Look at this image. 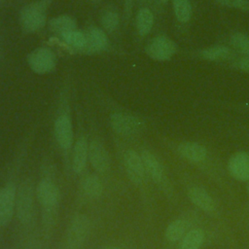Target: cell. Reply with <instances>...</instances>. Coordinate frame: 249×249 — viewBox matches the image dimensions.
Listing matches in <instances>:
<instances>
[{
  "mask_svg": "<svg viewBox=\"0 0 249 249\" xmlns=\"http://www.w3.org/2000/svg\"><path fill=\"white\" fill-rule=\"evenodd\" d=\"M51 0H39L23 7L19 14L22 29L31 33L41 29L47 20V10Z\"/></svg>",
  "mask_w": 249,
  "mask_h": 249,
  "instance_id": "cell-1",
  "label": "cell"
},
{
  "mask_svg": "<svg viewBox=\"0 0 249 249\" xmlns=\"http://www.w3.org/2000/svg\"><path fill=\"white\" fill-rule=\"evenodd\" d=\"M90 231V221L85 214L73 217L66 233L67 249H81Z\"/></svg>",
  "mask_w": 249,
  "mask_h": 249,
  "instance_id": "cell-2",
  "label": "cell"
},
{
  "mask_svg": "<svg viewBox=\"0 0 249 249\" xmlns=\"http://www.w3.org/2000/svg\"><path fill=\"white\" fill-rule=\"evenodd\" d=\"M33 185L30 180L23 181L16 195V212L18 221L22 224H27L33 213Z\"/></svg>",
  "mask_w": 249,
  "mask_h": 249,
  "instance_id": "cell-3",
  "label": "cell"
},
{
  "mask_svg": "<svg viewBox=\"0 0 249 249\" xmlns=\"http://www.w3.org/2000/svg\"><path fill=\"white\" fill-rule=\"evenodd\" d=\"M110 124L117 134L123 136H131L140 133L145 126L144 122L140 118L125 113L112 114Z\"/></svg>",
  "mask_w": 249,
  "mask_h": 249,
  "instance_id": "cell-4",
  "label": "cell"
},
{
  "mask_svg": "<svg viewBox=\"0 0 249 249\" xmlns=\"http://www.w3.org/2000/svg\"><path fill=\"white\" fill-rule=\"evenodd\" d=\"M177 52V45L167 36L160 35L155 37L146 48L147 54L158 61L170 59Z\"/></svg>",
  "mask_w": 249,
  "mask_h": 249,
  "instance_id": "cell-5",
  "label": "cell"
},
{
  "mask_svg": "<svg viewBox=\"0 0 249 249\" xmlns=\"http://www.w3.org/2000/svg\"><path fill=\"white\" fill-rule=\"evenodd\" d=\"M30 68L38 74H45L53 71L56 65V58L53 51L48 48H38L28 55Z\"/></svg>",
  "mask_w": 249,
  "mask_h": 249,
  "instance_id": "cell-6",
  "label": "cell"
},
{
  "mask_svg": "<svg viewBox=\"0 0 249 249\" xmlns=\"http://www.w3.org/2000/svg\"><path fill=\"white\" fill-rule=\"evenodd\" d=\"M124 164L128 179L136 186L141 185L145 175V168L141 156L133 150H127L124 156Z\"/></svg>",
  "mask_w": 249,
  "mask_h": 249,
  "instance_id": "cell-7",
  "label": "cell"
},
{
  "mask_svg": "<svg viewBox=\"0 0 249 249\" xmlns=\"http://www.w3.org/2000/svg\"><path fill=\"white\" fill-rule=\"evenodd\" d=\"M89 157L92 167L98 172H107L111 166V160L107 149L98 140H92L89 145Z\"/></svg>",
  "mask_w": 249,
  "mask_h": 249,
  "instance_id": "cell-8",
  "label": "cell"
},
{
  "mask_svg": "<svg viewBox=\"0 0 249 249\" xmlns=\"http://www.w3.org/2000/svg\"><path fill=\"white\" fill-rule=\"evenodd\" d=\"M36 196L47 211H52L59 200V190L51 180L44 179L37 185Z\"/></svg>",
  "mask_w": 249,
  "mask_h": 249,
  "instance_id": "cell-9",
  "label": "cell"
},
{
  "mask_svg": "<svg viewBox=\"0 0 249 249\" xmlns=\"http://www.w3.org/2000/svg\"><path fill=\"white\" fill-rule=\"evenodd\" d=\"M228 170L231 176L237 181L249 180V154L237 152L231 156L228 161Z\"/></svg>",
  "mask_w": 249,
  "mask_h": 249,
  "instance_id": "cell-10",
  "label": "cell"
},
{
  "mask_svg": "<svg viewBox=\"0 0 249 249\" xmlns=\"http://www.w3.org/2000/svg\"><path fill=\"white\" fill-rule=\"evenodd\" d=\"M54 134L58 145L67 150L73 143V129L70 119L63 115L59 116L54 122Z\"/></svg>",
  "mask_w": 249,
  "mask_h": 249,
  "instance_id": "cell-11",
  "label": "cell"
},
{
  "mask_svg": "<svg viewBox=\"0 0 249 249\" xmlns=\"http://www.w3.org/2000/svg\"><path fill=\"white\" fill-rule=\"evenodd\" d=\"M17 189L14 184H8L4 188V198L0 206V228L7 226L14 214L16 208Z\"/></svg>",
  "mask_w": 249,
  "mask_h": 249,
  "instance_id": "cell-12",
  "label": "cell"
},
{
  "mask_svg": "<svg viewBox=\"0 0 249 249\" xmlns=\"http://www.w3.org/2000/svg\"><path fill=\"white\" fill-rule=\"evenodd\" d=\"M177 150L182 158L192 162H202L207 157L206 148L196 142H182Z\"/></svg>",
  "mask_w": 249,
  "mask_h": 249,
  "instance_id": "cell-13",
  "label": "cell"
},
{
  "mask_svg": "<svg viewBox=\"0 0 249 249\" xmlns=\"http://www.w3.org/2000/svg\"><path fill=\"white\" fill-rule=\"evenodd\" d=\"M188 197L198 208L205 212H212L215 210L216 204L212 196L202 187H192L188 190Z\"/></svg>",
  "mask_w": 249,
  "mask_h": 249,
  "instance_id": "cell-14",
  "label": "cell"
},
{
  "mask_svg": "<svg viewBox=\"0 0 249 249\" xmlns=\"http://www.w3.org/2000/svg\"><path fill=\"white\" fill-rule=\"evenodd\" d=\"M141 159L144 164L145 172L149 174V176L153 179L154 182L160 184L163 182L164 175H163V169L159 161V160L156 158V156L151 153L150 151L144 150L141 153Z\"/></svg>",
  "mask_w": 249,
  "mask_h": 249,
  "instance_id": "cell-15",
  "label": "cell"
},
{
  "mask_svg": "<svg viewBox=\"0 0 249 249\" xmlns=\"http://www.w3.org/2000/svg\"><path fill=\"white\" fill-rule=\"evenodd\" d=\"M108 40L105 32L99 28L92 27L86 33V46L84 51L87 53H96L107 47Z\"/></svg>",
  "mask_w": 249,
  "mask_h": 249,
  "instance_id": "cell-16",
  "label": "cell"
},
{
  "mask_svg": "<svg viewBox=\"0 0 249 249\" xmlns=\"http://www.w3.org/2000/svg\"><path fill=\"white\" fill-rule=\"evenodd\" d=\"M89 157V144L86 138L82 137L76 141L73 150L72 168L74 172L80 173L84 170Z\"/></svg>",
  "mask_w": 249,
  "mask_h": 249,
  "instance_id": "cell-17",
  "label": "cell"
},
{
  "mask_svg": "<svg viewBox=\"0 0 249 249\" xmlns=\"http://www.w3.org/2000/svg\"><path fill=\"white\" fill-rule=\"evenodd\" d=\"M49 26L53 32L57 33L61 36L66 32L75 30L76 22L74 18L69 16H59L52 18L49 22Z\"/></svg>",
  "mask_w": 249,
  "mask_h": 249,
  "instance_id": "cell-18",
  "label": "cell"
},
{
  "mask_svg": "<svg viewBox=\"0 0 249 249\" xmlns=\"http://www.w3.org/2000/svg\"><path fill=\"white\" fill-rule=\"evenodd\" d=\"M154 23L153 13L148 8H142L138 11L136 16V27L137 31L141 36L147 35Z\"/></svg>",
  "mask_w": 249,
  "mask_h": 249,
  "instance_id": "cell-19",
  "label": "cell"
},
{
  "mask_svg": "<svg viewBox=\"0 0 249 249\" xmlns=\"http://www.w3.org/2000/svg\"><path fill=\"white\" fill-rule=\"evenodd\" d=\"M204 240V233L200 229L189 231L183 237L180 249H199Z\"/></svg>",
  "mask_w": 249,
  "mask_h": 249,
  "instance_id": "cell-20",
  "label": "cell"
},
{
  "mask_svg": "<svg viewBox=\"0 0 249 249\" xmlns=\"http://www.w3.org/2000/svg\"><path fill=\"white\" fill-rule=\"evenodd\" d=\"M187 227V223L183 219H176L172 221L165 229V238L170 242L178 241L185 235Z\"/></svg>",
  "mask_w": 249,
  "mask_h": 249,
  "instance_id": "cell-21",
  "label": "cell"
},
{
  "mask_svg": "<svg viewBox=\"0 0 249 249\" xmlns=\"http://www.w3.org/2000/svg\"><path fill=\"white\" fill-rule=\"evenodd\" d=\"M83 189L85 194L90 198H97L102 195L103 186L96 175H88L83 182Z\"/></svg>",
  "mask_w": 249,
  "mask_h": 249,
  "instance_id": "cell-22",
  "label": "cell"
},
{
  "mask_svg": "<svg viewBox=\"0 0 249 249\" xmlns=\"http://www.w3.org/2000/svg\"><path fill=\"white\" fill-rule=\"evenodd\" d=\"M231 49L226 46H214L201 52V57L209 61H220L228 59L231 56Z\"/></svg>",
  "mask_w": 249,
  "mask_h": 249,
  "instance_id": "cell-23",
  "label": "cell"
},
{
  "mask_svg": "<svg viewBox=\"0 0 249 249\" xmlns=\"http://www.w3.org/2000/svg\"><path fill=\"white\" fill-rule=\"evenodd\" d=\"M61 38L67 46L73 49L84 50L86 46V33H83L82 31H78L76 29L64 33L63 35H61Z\"/></svg>",
  "mask_w": 249,
  "mask_h": 249,
  "instance_id": "cell-24",
  "label": "cell"
},
{
  "mask_svg": "<svg viewBox=\"0 0 249 249\" xmlns=\"http://www.w3.org/2000/svg\"><path fill=\"white\" fill-rule=\"evenodd\" d=\"M173 10L180 22H188L191 19L192 5L190 0H173Z\"/></svg>",
  "mask_w": 249,
  "mask_h": 249,
  "instance_id": "cell-25",
  "label": "cell"
},
{
  "mask_svg": "<svg viewBox=\"0 0 249 249\" xmlns=\"http://www.w3.org/2000/svg\"><path fill=\"white\" fill-rule=\"evenodd\" d=\"M231 45L239 53L249 55V36L240 32H235L231 36Z\"/></svg>",
  "mask_w": 249,
  "mask_h": 249,
  "instance_id": "cell-26",
  "label": "cell"
},
{
  "mask_svg": "<svg viewBox=\"0 0 249 249\" xmlns=\"http://www.w3.org/2000/svg\"><path fill=\"white\" fill-rule=\"evenodd\" d=\"M119 21V15L115 10H107L101 17V23L104 29L109 32H112L117 29Z\"/></svg>",
  "mask_w": 249,
  "mask_h": 249,
  "instance_id": "cell-27",
  "label": "cell"
},
{
  "mask_svg": "<svg viewBox=\"0 0 249 249\" xmlns=\"http://www.w3.org/2000/svg\"><path fill=\"white\" fill-rule=\"evenodd\" d=\"M216 2L225 7L249 11V0H216Z\"/></svg>",
  "mask_w": 249,
  "mask_h": 249,
  "instance_id": "cell-28",
  "label": "cell"
},
{
  "mask_svg": "<svg viewBox=\"0 0 249 249\" xmlns=\"http://www.w3.org/2000/svg\"><path fill=\"white\" fill-rule=\"evenodd\" d=\"M236 67L242 71L245 72H249V55L240 58L237 62H236Z\"/></svg>",
  "mask_w": 249,
  "mask_h": 249,
  "instance_id": "cell-29",
  "label": "cell"
},
{
  "mask_svg": "<svg viewBox=\"0 0 249 249\" xmlns=\"http://www.w3.org/2000/svg\"><path fill=\"white\" fill-rule=\"evenodd\" d=\"M101 249H122L118 246H113V245H106V246H103Z\"/></svg>",
  "mask_w": 249,
  "mask_h": 249,
  "instance_id": "cell-30",
  "label": "cell"
},
{
  "mask_svg": "<svg viewBox=\"0 0 249 249\" xmlns=\"http://www.w3.org/2000/svg\"><path fill=\"white\" fill-rule=\"evenodd\" d=\"M3 198H4V189H3V188H0V206H1V204H2Z\"/></svg>",
  "mask_w": 249,
  "mask_h": 249,
  "instance_id": "cell-31",
  "label": "cell"
},
{
  "mask_svg": "<svg viewBox=\"0 0 249 249\" xmlns=\"http://www.w3.org/2000/svg\"><path fill=\"white\" fill-rule=\"evenodd\" d=\"M246 191H247V194L249 196V180L247 181V187H246Z\"/></svg>",
  "mask_w": 249,
  "mask_h": 249,
  "instance_id": "cell-32",
  "label": "cell"
},
{
  "mask_svg": "<svg viewBox=\"0 0 249 249\" xmlns=\"http://www.w3.org/2000/svg\"><path fill=\"white\" fill-rule=\"evenodd\" d=\"M160 2H162V3H166L168 0H160Z\"/></svg>",
  "mask_w": 249,
  "mask_h": 249,
  "instance_id": "cell-33",
  "label": "cell"
},
{
  "mask_svg": "<svg viewBox=\"0 0 249 249\" xmlns=\"http://www.w3.org/2000/svg\"><path fill=\"white\" fill-rule=\"evenodd\" d=\"M89 1H91V2H98V1H100V0H89Z\"/></svg>",
  "mask_w": 249,
  "mask_h": 249,
  "instance_id": "cell-34",
  "label": "cell"
},
{
  "mask_svg": "<svg viewBox=\"0 0 249 249\" xmlns=\"http://www.w3.org/2000/svg\"><path fill=\"white\" fill-rule=\"evenodd\" d=\"M1 1H4V0H0V2H1Z\"/></svg>",
  "mask_w": 249,
  "mask_h": 249,
  "instance_id": "cell-35",
  "label": "cell"
}]
</instances>
